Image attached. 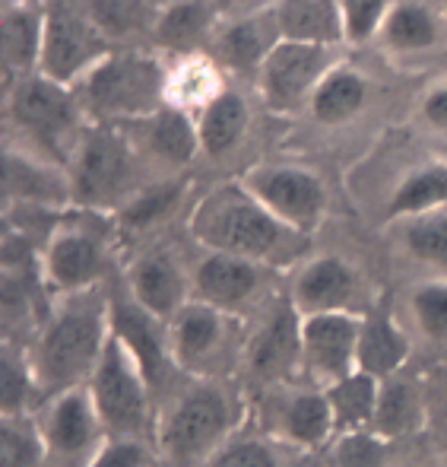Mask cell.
<instances>
[{"label": "cell", "mask_w": 447, "mask_h": 467, "mask_svg": "<svg viewBox=\"0 0 447 467\" xmlns=\"http://www.w3.org/2000/svg\"><path fill=\"white\" fill-rule=\"evenodd\" d=\"M188 229L207 252L235 254L279 271L305 261L308 235L289 229L251 194L241 179L213 185L190 210Z\"/></svg>", "instance_id": "6da1fadb"}, {"label": "cell", "mask_w": 447, "mask_h": 467, "mask_svg": "<svg viewBox=\"0 0 447 467\" xmlns=\"http://www.w3.org/2000/svg\"><path fill=\"white\" fill-rule=\"evenodd\" d=\"M111 340V296L102 289L61 296L25 344L45 398L86 385Z\"/></svg>", "instance_id": "7a4b0ae2"}, {"label": "cell", "mask_w": 447, "mask_h": 467, "mask_svg": "<svg viewBox=\"0 0 447 467\" xmlns=\"http://www.w3.org/2000/svg\"><path fill=\"white\" fill-rule=\"evenodd\" d=\"M245 423V400L226 379H188L159 410L156 451L172 467H203Z\"/></svg>", "instance_id": "3957f363"}, {"label": "cell", "mask_w": 447, "mask_h": 467, "mask_svg": "<svg viewBox=\"0 0 447 467\" xmlns=\"http://www.w3.org/2000/svg\"><path fill=\"white\" fill-rule=\"evenodd\" d=\"M168 67L147 51H111L76 83L86 124L127 128L166 105Z\"/></svg>", "instance_id": "277c9868"}, {"label": "cell", "mask_w": 447, "mask_h": 467, "mask_svg": "<svg viewBox=\"0 0 447 467\" xmlns=\"http://www.w3.org/2000/svg\"><path fill=\"white\" fill-rule=\"evenodd\" d=\"M86 388L92 404H96L98 420L105 426V436L156 442L159 398H156L153 385L143 375L134 353L115 337V331H111L108 347H105Z\"/></svg>", "instance_id": "5b68a950"}, {"label": "cell", "mask_w": 447, "mask_h": 467, "mask_svg": "<svg viewBox=\"0 0 447 467\" xmlns=\"http://www.w3.org/2000/svg\"><path fill=\"white\" fill-rule=\"evenodd\" d=\"M137 166V143L124 128L86 124L70 150L67 172L74 185V203L80 210H105L130 201Z\"/></svg>", "instance_id": "8992f818"}, {"label": "cell", "mask_w": 447, "mask_h": 467, "mask_svg": "<svg viewBox=\"0 0 447 467\" xmlns=\"http://www.w3.org/2000/svg\"><path fill=\"white\" fill-rule=\"evenodd\" d=\"M96 216L102 213L96 210L64 213L45 235V245L38 252L42 280L55 299L102 289V280L108 274V239Z\"/></svg>", "instance_id": "52a82bcc"}, {"label": "cell", "mask_w": 447, "mask_h": 467, "mask_svg": "<svg viewBox=\"0 0 447 467\" xmlns=\"http://www.w3.org/2000/svg\"><path fill=\"white\" fill-rule=\"evenodd\" d=\"M172 359L184 379H226L232 363L245 359L248 334L239 315L190 299L168 321Z\"/></svg>", "instance_id": "ba28073f"}, {"label": "cell", "mask_w": 447, "mask_h": 467, "mask_svg": "<svg viewBox=\"0 0 447 467\" xmlns=\"http://www.w3.org/2000/svg\"><path fill=\"white\" fill-rule=\"evenodd\" d=\"M10 118L25 137L42 147L45 156L57 160L61 166H67L70 150H74L76 137L83 134L86 115L80 109L76 89L61 87V83L48 80L42 74L19 77L10 87V99H6Z\"/></svg>", "instance_id": "9c48e42d"}, {"label": "cell", "mask_w": 447, "mask_h": 467, "mask_svg": "<svg viewBox=\"0 0 447 467\" xmlns=\"http://www.w3.org/2000/svg\"><path fill=\"white\" fill-rule=\"evenodd\" d=\"M105 55H111V42L96 29L86 6L80 10L70 0H48L45 4L38 74L74 89Z\"/></svg>", "instance_id": "30bf717a"}, {"label": "cell", "mask_w": 447, "mask_h": 467, "mask_svg": "<svg viewBox=\"0 0 447 467\" xmlns=\"http://www.w3.org/2000/svg\"><path fill=\"white\" fill-rule=\"evenodd\" d=\"M32 417L45 439L51 464L86 467L98 455V449L108 442L86 385L48 394Z\"/></svg>", "instance_id": "8fae6325"}, {"label": "cell", "mask_w": 447, "mask_h": 467, "mask_svg": "<svg viewBox=\"0 0 447 467\" xmlns=\"http://www.w3.org/2000/svg\"><path fill=\"white\" fill-rule=\"evenodd\" d=\"M241 185L301 235H314L327 216V188L311 169L289 162H260L241 175Z\"/></svg>", "instance_id": "7c38bea8"}, {"label": "cell", "mask_w": 447, "mask_h": 467, "mask_svg": "<svg viewBox=\"0 0 447 467\" xmlns=\"http://www.w3.org/2000/svg\"><path fill=\"white\" fill-rule=\"evenodd\" d=\"M337 48L327 45H305L282 38L264 67L258 70V89L269 111L292 115L311 102L314 89L324 83V77L337 67Z\"/></svg>", "instance_id": "4fadbf2b"}, {"label": "cell", "mask_w": 447, "mask_h": 467, "mask_svg": "<svg viewBox=\"0 0 447 467\" xmlns=\"http://www.w3.org/2000/svg\"><path fill=\"white\" fill-rule=\"evenodd\" d=\"M264 432L295 451H314L337 436L327 391L318 385H269L260 404Z\"/></svg>", "instance_id": "5bb4252c"}, {"label": "cell", "mask_w": 447, "mask_h": 467, "mask_svg": "<svg viewBox=\"0 0 447 467\" xmlns=\"http://www.w3.org/2000/svg\"><path fill=\"white\" fill-rule=\"evenodd\" d=\"M368 296L365 283L359 271L346 258L337 254H318V258H305L292 274V286H289V302L301 318L308 315H337L368 312Z\"/></svg>", "instance_id": "9a60e30c"}, {"label": "cell", "mask_w": 447, "mask_h": 467, "mask_svg": "<svg viewBox=\"0 0 447 467\" xmlns=\"http://www.w3.org/2000/svg\"><path fill=\"white\" fill-rule=\"evenodd\" d=\"M361 315L337 312L301 318V369L308 372L311 385L330 388L346 375L359 372Z\"/></svg>", "instance_id": "2e32d148"}, {"label": "cell", "mask_w": 447, "mask_h": 467, "mask_svg": "<svg viewBox=\"0 0 447 467\" xmlns=\"http://www.w3.org/2000/svg\"><path fill=\"white\" fill-rule=\"evenodd\" d=\"M111 331L115 337L134 353L143 375L153 385L156 398L172 391V381L181 379L178 366L172 359V340H168V325L140 308L127 296V289L111 296Z\"/></svg>", "instance_id": "e0dca14e"}, {"label": "cell", "mask_w": 447, "mask_h": 467, "mask_svg": "<svg viewBox=\"0 0 447 467\" xmlns=\"http://www.w3.org/2000/svg\"><path fill=\"white\" fill-rule=\"evenodd\" d=\"M245 363L264 385H286L301 369V315L286 299L273 302L267 318L254 334H248Z\"/></svg>", "instance_id": "ac0fdd59"}, {"label": "cell", "mask_w": 447, "mask_h": 467, "mask_svg": "<svg viewBox=\"0 0 447 467\" xmlns=\"http://www.w3.org/2000/svg\"><path fill=\"white\" fill-rule=\"evenodd\" d=\"M269 267L258 261L235 258V254L207 252L197 261L194 274H190V293L203 306H213L219 312L239 315L260 296L267 286Z\"/></svg>", "instance_id": "d6986e66"}, {"label": "cell", "mask_w": 447, "mask_h": 467, "mask_svg": "<svg viewBox=\"0 0 447 467\" xmlns=\"http://www.w3.org/2000/svg\"><path fill=\"white\" fill-rule=\"evenodd\" d=\"M4 194L6 207H45L61 210L74 203V185H70L67 166L45 153L6 147L4 150Z\"/></svg>", "instance_id": "ffe728a7"}, {"label": "cell", "mask_w": 447, "mask_h": 467, "mask_svg": "<svg viewBox=\"0 0 447 467\" xmlns=\"http://www.w3.org/2000/svg\"><path fill=\"white\" fill-rule=\"evenodd\" d=\"M127 296L153 318L172 321L175 315L194 299L190 293V274L172 252H147L127 267Z\"/></svg>", "instance_id": "44dd1931"}, {"label": "cell", "mask_w": 447, "mask_h": 467, "mask_svg": "<svg viewBox=\"0 0 447 467\" xmlns=\"http://www.w3.org/2000/svg\"><path fill=\"white\" fill-rule=\"evenodd\" d=\"M282 42L279 23H276V13H251V16H241L235 23H229L219 36L213 38V61L219 67L239 70V74H258L269 57V51Z\"/></svg>", "instance_id": "7402d4cb"}, {"label": "cell", "mask_w": 447, "mask_h": 467, "mask_svg": "<svg viewBox=\"0 0 447 467\" xmlns=\"http://www.w3.org/2000/svg\"><path fill=\"white\" fill-rule=\"evenodd\" d=\"M412 353L410 334L391 312V306H371L361 315L359 334V372L384 381L400 375Z\"/></svg>", "instance_id": "603a6c76"}, {"label": "cell", "mask_w": 447, "mask_h": 467, "mask_svg": "<svg viewBox=\"0 0 447 467\" xmlns=\"http://www.w3.org/2000/svg\"><path fill=\"white\" fill-rule=\"evenodd\" d=\"M127 130L140 134V143L149 156L162 160L166 166H188L200 153V130L197 115L175 105H162L156 115L143 118L137 124H127Z\"/></svg>", "instance_id": "cb8c5ba5"}, {"label": "cell", "mask_w": 447, "mask_h": 467, "mask_svg": "<svg viewBox=\"0 0 447 467\" xmlns=\"http://www.w3.org/2000/svg\"><path fill=\"white\" fill-rule=\"evenodd\" d=\"M279 36L289 42L340 48L346 42L340 0H279L273 6Z\"/></svg>", "instance_id": "d4e9b609"}, {"label": "cell", "mask_w": 447, "mask_h": 467, "mask_svg": "<svg viewBox=\"0 0 447 467\" xmlns=\"http://www.w3.org/2000/svg\"><path fill=\"white\" fill-rule=\"evenodd\" d=\"M45 36V6H10L0 13V61L6 80L38 74Z\"/></svg>", "instance_id": "484cf974"}, {"label": "cell", "mask_w": 447, "mask_h": 467, "mask_svg": "<svg viewBox=\"0 0 447 467\" xmlns=\"http://www.w3.org/2000/svg\"><path fill=\"white\" fill-rule=\"evenodd\" d=\"M425 426V400L422 388L412 379H406L403 372L391 375V379L381 381L378 394V410H374L371 432H378L387 442H397V439L416 436Z\"/></svg>", "instance_id": "4316f807"}, {"label": "cell", "mask_w": 447, "mask_h": 467, "mask_svg": "<svg viewBox=\"0 0 447 467\" xmlns=\"http://www.w3.org/2000/svg\"><path fill=\"white\" fill-rule=\"evenodd\" d=\"M216 19H219L216 0H175L156 13L153 42L166 51L194 55L197 45L213 32Z\"/></svg>", "instance_id": "83f0119b"}, {"label": "cell", "mask_w": 447, "mask_h": 467, "mask_svg": "<svg viewBox=\"0 0 447 467\" xmlns=\"http://www.w3.org/2000/svg\"><path fill=\"white\" fill-rule=\"evenodd\" d=\"M391 55H422L442 42V23L425 0H397L378 32Z\"/></svg>", "instance_id": "f1b7e54d"}, {"label": "cell", "mask_w": 447, "mask_h": 467, "mask_svg": "<svg viewBox=\"0 0 447 467\" xmlns=\"http://www.w3.org/2000/svg\"><path fill=\"white\" fill-rule=\"evenodd\" d=\"M251 124V105L239 89H222L207 109L197 115V130H200V153L203 156H219L232 153L248 134Z\"/></svg>", "instance_id": "f546056e"}, {"label": "cell", "mask_w": 447, "mask_h": 467, "mask_svg": "<svg viewBox=\"0 0 447 467\" xmlns=\"http://www.w3.org/2000/svg\"><path fill=\"white\" fill-rule=\"evenodd\" d=\"M447 210V162L432 160L425 166L412 169L387 201V220L403 223L410 216Z\"/></svg>", "instance_id": "4dcf8cb0"}, {"label": "cell", "mask_w": 447, "mask_h": 467, "mask_svg": "<svg viewBox=\"0 0 447 467\" xmlns=\"http://www.w3.org/2000/svg\"><path fill=\"white\" fill-rule=\"evenodd\" d=\"M222 70L213 57L203 55H184L172 70L166 83V105L184 109L190 115H200L216 96L222 93Z\"/></svg>", "instance_id": "1f68e13d"}, {"label": "cell", "mask_w": 447, "mask_h": 467, "mask_svg": "<svg viewBox=\"0 0 447 467\" xmlns=\"http://www.w3.org/2000/svg\"><path fill=\"white\" fill-rule=\"evenodd\" d=\"M368 99V80L365 74L350 64H337L314 89L308 111L318 124H343L356 118Z\"/></svg>", "instance_id": "d6a6232c"}, {"label": "cell", "mask_w": 447, "mask_h": 467, "mask_svg": "<svg viewBox=\"0 0 447 467\" xmlns=\"http://www.w3.org/2000/svg\"><path fill=\"white\" fill-rule=\"evenodd\" d=\"M45 400V391L32 369L29 350L16 340H4L0 353V417H25L36 413V407Z\"/></svg>", "instance_id": "836d02e7"}, {"label": "cell", "mask_w": 447, "mask_h": 467, "mask_svg": "<svg viewBox=\"0 0 447 467\" xmlns=\"http://www.w3.org/2000/svg\"><path fill=\"white\" fill-rule=\"evenodd\" d=\"M324 391H327V400H330L337 436L371 430L374 410H378V394H381L378 379H371V375H365V372H352V375H346V379H340L337 385L324 388Z\"/></svg>", "instance_id": "e575fe53"}, {"label": "cell", "mask_w": 447, "mask_h": 467, "mask_svg": "<svg viewBox=\"0 0 447 467\" xmlns=\"http://www.w3.org/2000/svg\"><path fill=\"white\" fill-rule=\"evenodd\" d=\"M397 226H400V245H403V252L410 258L447 274V210L410 216V220L397 223Z\"/></svg>", "instance_id": "d590c367"}, {"label": "cell", "mask_w": 447, "mask_h": 467, "mask_svg": "<svg viewBox=\"0 0 447 467\" xmlns=\"http://www.w3.org/2000/svg\"><path fill=\"white\" fill-rule=\"evenodd\" d=\"M289 451L267 432H235L203 467H289Z\"/></svg>", "instance_id": "8d00e7d4"}, {"label": "cell", "mask_w": 447, "mask_h": 467, "mask_svg": "<svg viewBox=\"0 0 447 467\" xmlns=\"http://www.w3.org/2000/svg\"><path fill=\"white\" fill-rule=\"evenodd\" d=\"M86 13L108 42L127 36H153L156 13L143 0H86Z\"/></svg>", "instance_id": "74e56055"}, {"label": "cell", "mask_w": 447, "mask_h": 467, "mask_svg": "<svg viewBox=\"0 0 447 467\" xmlns=\"http://www.w3.org/2000/svg\"><path fill=\"white\" fill-rule=\"evenodd\" d=\"M48 449L32 413L0 417V467H45Z\"/></svg>", "instance_id": "f35d334b"}, {"label": "cell", "mask_w": 447, "mask_h": 467, "mask_svg": "<svg viewBox=\"0 0 447 467\" xmlns=\"http://www.w3.org/2000/svg\"><path fill=\"white\" fill-rule=\"evenodd\" d=\"M181 194H184V185H178V182L140 188V191H134V197H130L121 210H117V220H121L124 229H149V226H156V223H162L178 207Z\"/></svg>", "instance_id": "ab89813d"}, {"label": "cell", "mask_w": 447, "mask_h": 467, "mask_svg": "<svg viewBox=\"0 0 447 467\" xmlns=\"http://www.w3.org/2000/svg\"><path fill=\"white\" fill-rule=\"evenodd\" d=\"M410 312L425 337L435 344H447V277L419 283L410 296Z\"/></svg>", "instance_id": "60d3db41"}, {"label": "cell", "mask_w": 447, "mask_h": 467, "mask_svg": "<svg viewBox=\"0 0 447 467\" xmlns=\"http://www.w3.org/2000/svg\"><path fill=\"white\" fill-rule=\"evenodd\" d=\"M391 442L381 439L378 432H343L333 439V462L337 467H384Z\"/></svg>", "instance_id": "b9f144b4"}, {"label": "cell", "mask_w": 447, "mask_h": 467, "mask_svg": "<svg viewBox=\"0 0 447 467\" xmlns=\"http://www.w3.org/2000/svg\"><path fill=\"white\" fill-rule=\"evenodd\" d=\"M397 0H340L343 6V29L350 45H365L378 38L387 13Z\"/></svg>", "instance_id": "7bdbcfd3"}, {"label": "cell", "mask_w": 447, "mask_h": 467, "mask_svg": "<svg viewBox=\"0 0 447 467\" xmlns=\"http://www.w3.org/2000/svg\"><path fill=\"white\" fill-rule=\"evenodd\" d=\"M149 458L147 439H108L86 467H149Z\"/></svg>", "instance_id": "ee69618b"}, {"label": "cell", "mask_w": 447, "mask_h": 467, "mask_svg": "<svg viewBox=\"0 0 447 467\" xmlns=\"http://www.w3.org/2000/svg\"><path fill=\"white\" fill-rule=\"evenodd\" d=\"M419 111H422V118L432 124V128L447 130V80L438 83V87L422 99V109Z\"/></svg>", "instance_id": "f6af8a7d"}, {"label": "cell", "mask_w": 447, "mask_h": 467, "mask_svg": "<svg viewBox=\"0 0 447 467\" xmlns=\"http://www.w3.org/2000/svg\"><path fill=\"white\" fill-rule=\"evenodd\" d=\"M4 4V10H10V6H45L48 0H0Z\"/></svg>", "instance_id": "bcb514c9"}, {"label": "cell", "mask_w": 447, "mask_h": 467, "mask_svg": "<svg viewBox=\"0 0 447 467\" xmlns=\"http://www.w3.org/2000/svg\"><path fill=\"white\" fill-rule=\"evenodd\" d=\"M444 6H447V0H444Z\"/></svg>", "instance_id": "7dc6e473"}]
</instances>
